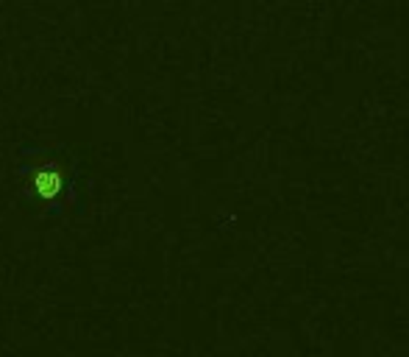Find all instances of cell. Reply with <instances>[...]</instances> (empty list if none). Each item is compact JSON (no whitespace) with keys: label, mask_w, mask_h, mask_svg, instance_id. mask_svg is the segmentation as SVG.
Instances as JSON below:
<instances>
[{"label":"cell","mask_w":409,"mask_h":357,"mask_svg":"<svg viewBox=\"0 0 409 357\" xmlns=\"http://www.w3.org/2000/svg\"><path fill=\"white\" fill-rule=\"evenodd\" d=\"M61 182H64V173L59 176V173H36L34 176V184H36V190L42 193V196H53L59 187H61Z\"/></svg>","instance_id":"6da1fadb"}]
</instances>
